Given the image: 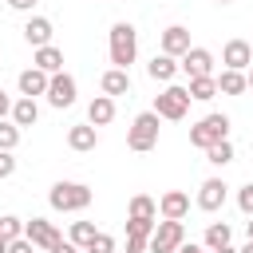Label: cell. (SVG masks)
<instances>
[{"label":"cell","instance_id":"cell-38","mask_svg":"<svg viewBox=\"0 0 253 253\" xmlns=\"http://www.w3.org/2000/svg\"><path fill=\"white\" fill-rule=\"evenodd\" d=\"M47 253H79V245H75V241H59V245H51Z\"/></svg>","mask_w":253,"mask_h":253},{"label":"cell","instance_id":"cell-45","mask_svg":"<svg viewBox=\"0 0 253 253\" xmlns=\"http://www.w3.org/2000/svg\"><path fill=\"white\" fill-rule=\"evenodd\" d=\"M217 4H229V0H217Z\"/></svg>","mask_w":253,"mask_h":253},{"label":"cell","instance_id":"cell-40","mask_svg":"<svg viewBox=\"0 0 253 253\" xmlns=\"http://www.w3.org/2000/svg\"><path fill=\"white\" fill-rule=\"evenodd\" d=\"M210 253H237L233 245H221V249H210Z\"/></svg>","mask_w":253,"mask_h":253},{"label":"cell","instance_id":"cell-23","mask_svg":"<svg viewBox=\"0 0 253 253\" xmlns=\"http://www.w3.org/2000/svg\"><path fill=\"white\" fill-rule=\"evenodd\" d=\"M217 95V79L213 75H198V79H190V99L194 103H210Z\"/></svg>","mask_w":253,"mask_h":253},{"label":"cell","instance_id":"cell-30","mask_svg":"<svg viewBox=\"0 0 253 253\" xmlns=\"http://www.w3.org/2000/svg\"><path fill=\"white\" fill-rule=\"evenodd\" d=\"M154 225H158V221H142V217H126V233H134V237H150V233H154Z\"/></svg>","mask_w":253,"mask_h":253},{"label":"cell","instance_id":"cell-25","mask_svg":"<svg viewBox=\"0 0 253 253\" xmlns=\"http://www.w3.org/2000/svg\"><path fill=\"white\" fill-rule=\"evenodd\" d=\"M229 237H233V229L225 221H210L206 225V249H221V245H229Z\"/></svg>","mask_w":253,"mask_h":253},{"label":"cell","instance_id":"cell-32","mask_svg":"<svg viewBox=\"0 0 253 253\" xmlns=\"http://www.w3.org/2000/svg\"><path fill=\"white\" fill-rule=\"evenodd\" d=\"M237 210H241L245 217H253V182H245V186L237 190Z\"/></svg>","mask_w":253,"mask_h":253},{"label":"cell","instance_id":"cell-18","mask_svg":"<svg viewBox=\"0 0 253 253\" xmlns=\"http://www.w3.org/2000/svg\"><path fill=\"white\" fill-rule=\"evenodd\" d=\"M99 87H103V95H130V71L126 67H111V71H103V79H99Z\"/></svg>","mask_w":253,"mask_h":253},{"label":"cell","instance_id":"cell-7","mask_svg":"<svg viewBox=\"0 0 253 253\" xmlns=\"http://www.w3.org/2000/svg\"><path fill=\"white\" fill-rule=\"evenodd\" d=\"M24 237H28L36 249H51V245L63 241L59 229H55V221H47V217H32V221H24Z\"/></svg>","mask_w":253,"mask_h":253},{"label":"cell","instance_id":"cell-13","mask_svg":"<svg viewBox=\"0 0 253 253\" xmlns=\"http://www.w3.org/2000/svg\"><path fill=\"white\" fill-rule=\"evenodd\" d=\"M20 95H28V99H36V95H47V83H51V75L47 71H40L36 63L28 67V71H20Z\"/></svg>","mask_w":253,"mask_h":253},{"label":"cell","instance_id":"cell-42","mask_svg":"<svg viewBox=\"0 0 253 253\" xmlns=\"http://www.w3.org/2000/svg\"><path fill=\"white\" fill-rule=\"evenodd\" d=\"M237 253H253V241H245V249H237Z\"/></svg>","mask_w":253,"mask_h":253},{"label":"cell","instance_id":"cell-1","mask_svg":"<svg viewBox=\"0 0 253 253\" xmlns=\"http://www.w3.org/2000/svg\"><path fill=\"white\" fill-rule=\"evenodd\" d=\"M91 186H83V182H55L51 186V194H47V202H51V210H59V213H79V210H87L91 206Z\"/></svg>","mask_w":253,"mask_h":253},{"label":"cell","instance_id":"cell-28","mask_svg":"<svg viewBox=\"0 0 253 253\" xmlns=\"http://www.w3.org/2000/svg\"><path fill=\"white\" fill-rule=\"evenodd\" d=\"M16 237H24V221L16 213H4L0 217V241H16Z\"/></svg>","mask_w":253,"mask_h":253},{"label":"cell","instance_id":"cell-2","mask_svg":"<svg viewBox=\"0 0 253 253\" xmlns=\"http://www.w3.org/2000/svg\"><path fill=\"white\" fill-rule=\"evenodd\" d=\"M134 55H138V32H134V24H126V20L111 24V63L115 67H130Z\"/></svg>","mask_w":253,"mask_h":253},{"label":"cell","instance_id":"cell-24","mask_svg":"<svg viewBox=\"0 0 253 253\" xmlns=\"http://www.w3.org/2000/svg\"><path fill=\"white\" fill-rule=\"evenodd\" d=\"M130 217H142V221H158V202L150 194H134L130 198Z\"/></svg>","mask_w":253,"mask_h":253},{"label":"cell","instance_id":"cell-41","mask_svg":"<svg viewBox=\"0 0 253 253\" xmlns=\"http://www.w3.org/2000/svg\"><path fill=\"white\" fill-rule=\"evenodd\" d=\"M245 233H249V241H253V217H249V221H245Z\"/></svg>","mask_w":253,"mask_h":253},{"label":"cell","instance_id":"cell-35","mask_svg":"<svg viewBox=\"0 0 253 253\" xmlns=\"http://www.w3.org/2000/svg\"><path fill=\"white\" fill-rule=\"evenodd\" d=\"M8 253H36V245L28 237H16V241H8Z\"/></svg>","mask_w":253,"mask_h":253},{"label":"cell","instance_id":"cell-36","mask_svg":"<svg viewBox=\"0 0 253 253\" xmlns=\"http://www.w3.org/2000/svg\"><path fill=\"white\" fill-rule=\"evenodd\" d=\"M12 103H16V99H12V95L0 87V119H8V115H12Z\"/></svg>","mask_w":253,"mask_h":253},{"label":"cell","instance_id":"cell-33","mask_svg":"<svg viewBox=\"0 0 253 253\" xmlns=\"http://www.w3.org/2000/svg\"><path fill=\"white\" fill-rule=\"evenodd\" d=\"M16 174V158H12V150H0V178H12Z\"/></svg>","mask_w":253,"mask_h":253},{"label":"cell","instance_id":"cell-4","mask_svg":"<svg viewBox=\"0 0 253 253\" xmlns=\"http://www.w3.org/2000/svg\"><path fill=\"white\" fill-rule=\"evenodd\" d=\"M126 146L138 150V154L158 146V115H154V111L134 115V123H130V130H126Z\"/></svg>","mask_w":253,"mask_h":253},{"label":"cell","instance_id":"cell-26","mask_svg":"<svg viewBox=\"0 0 253 253\" xmlns=\"http://www.w3.org/2000/svg\"><path fill=\"white\" fill-rule=\"evenodd\" d=\"M206 162H213V166H225V162H233V142H229V138L213 142V146L206 150Z\"/></svg>","mask_w":253,"mask_h":253},{"label":"cell","instance_id":"cell-20","mask_svg":"<svg viewBox=\"0 0 253 253\" xmlns=\"http://www.w3.org/2000/svg\"><path fill=\"white\" fill-rule=\"evenodd\" d=\"M32 63H36L40 71H47V75H55V71H63V51H59L55 43H47V47H36V55H32Z\"/></svg>","mask_w":253,"mask_h":253},{"label":"cell","instance_id":"cell-17","mask_svg":"<svg viewBox=\"0 0 253 253\" xmlns=\"http://www.w3.org/2000/svg\"><path fill=\"white\" fill-rule=\"evenodd\" d=\"M67 146L79 150V154L95 150V146H99V130H95V123H79V126H71V130H67Z\"/></svg>","mask_w":253,"mask_h":253},{"label":"cell","instance_id":"cell-11","mask_svg":"<svg viewBox=\"0 0 253 253\" xmlns=\"http://www.w3.org/2000/svg\"><path fill=\"white\" fill-rule=\"evenodd\" d=\"M182 71H186L190 79L213 75V51H210V47H190V51L182 55Z\"/></svg>","mask_w":253,"mask_h":253},{"label":"cell","instance_id":"cell-16","mask_svg":"<svg viewBox=\"0 0 253 253\" xmlns=\"http://www.w3.org/2000/svg\"><path fill=\"white\" fill-rule=\"evenodd\" d=\"M178 71H182V63H178L174 55H166V51H158V55H154V59L146 63V75H150L154 83H170V79H174Z\"/></svg>","mask_w":253,"mask_h":253},{"label":"cell","instance_id":"cell-31","mask_svg":"<svg viewBox=\"0 0 253 253\" xmlns=\"http://www.w3.org/2000/svg\"><path fill=\"white\" fill-rule=\"evenodd\" d=\"M83 253H115V237H111V233H95V241H91Z\"/></svg>","mask_w":253,"mask_h":253},{"label":"cell","instance_id":"cell-37","mask_svg":"<svg viewBox=\"0 0 253 253\" xmlns=\"http://www.w3.org/2000/svg\"><path fill=\"white\" fill-rule=\"evenodd\" d=\"M40 0H8V8H16V12H32Z\"/></svg>","mask_w":253,"mask_h":253},{"label":"cell","instance_id":"cell-29","mask_svg":"<svg viewBox=\"0 0 253 253\" xmlns=\"http://www.w3.org/2000/svg\"><path fill=\"white\" fill-rule=\"evenodd\" d=\"M16 146H20V126L0 119V150H16Z\"/></svg>","mask_w":253,"mask_h":253},{"label":"cell","instance_id":"cell-8","mask_svg":"<svg viewBox=\"0 0 253 253\" xmlns=\"http://www.w3.org/2000/svg\"><path fill=\"white\" fill-rule=\"evenodd\" d=\"M221 63L233 67V71H249L253 67V43L249 40H229L221 47Z\"/></svg>","mask_w":253,"mask_h":253},{"label":"cell","instance_id":"cell-44","mask_svg":"<svg viewBox=\"0 0 253 253\" xmlns=\"http://www.w3.org/2000/svg\"><path fill=\"white\" fill-rule=\"evenodd\" d=\"M0 253H8V241H0Z\"/></svg>","mask_w":253,"mask_h":253},{"label":"cell","instance_id":"cell-34","mask_svg":"<svg viewBox=\"0 0 253 253\" xmlns=\"http://www.w3.org/2000/svg\"><path fill=\"white\" fill-rule=\"evenodd\" d=\"M142 249H150V237H134V233H126V253H142Z\"/></svg>","mask_w":253,"mask_h":253},{"label":"cell","instance_id":"cell-3","mask_svg":"<svg viewBox=\"0 0 253 253\" xmlns=\"http://www.w3.org/2000/svg\"><path fill=\"white\" fill-rule=\"evenodd\" d=\"M190 87H178V83H170L162 95H154V115L158 119H170V123H178V119H186V111H190Z\"/></svg>","mask_w":253,"mask_h":253},{"label":"cell","instance_id":"cell-10","mask_svg":"<svg viewBox=\"0 0 253 253\" xmlns=\"http://www.w3.org/2000/svg\"><path fill=\"white\" fill-rule=\"evenodd\" d=\"M225 182L221 178H206L202 186H198V210H206V213H217L221 206H225Z\"/></svg>","mask_w":253,"mask_h":253},{"label":"cell","instance_id":"cell-9","mask_svg":"<svg viewBox=\"0 0 253 253\" xmlns=\"http://www.w3.org/2000/svg\"><path fill=\"white\" fill-rule=\"evenodd\" d=\"M47 103L59 107V111L75 103V79H71L67 71H55V75H51V83H47Z\"/></svg>","mask_w":253,"mask_h":253},{"label":"cell","instance_id":"cell-6","mask_svg":"<svg viewBox=\"0 0 253 253\" xmlns=\"http://www.w3.org/2000/svg\"><path fill=\"white\" fill-rule=\"evenodd\" d=\"M182 241H186V225L162 217V221L154 225V233H150V253H178Z\"/></svg>","mask_w":253,"mask_h":253},{"label":"cell","instance_id":"cell-19","mask_svg":"<svg viewBox=\"0 0 253 253\" xmlns=\"http://www.w3.org/2000/svg\"><path fill=\"white\" fill-rule=\"evenodd\" d=\"M111 119H115V99H111V95H95V99L87 103V123L107 126Z\"/></svg>","mask_w":253,"mask_h":253},{"label":"cell","instance_id":"cell-15","mask_svg":"<svg viewBox=\"0 0 253 253\" xmlns=\"http://www.w3.org/2000/svg\"><path fill=\"white\" fill-rule=\"evenodd\" d=\"M162 51L174 55V59H182V55L190 51V32H186L182 24H170V28L162 32Z\"/></svg>","mask_w":253,"mask_h":253},{"label":"cell","instance_id":"cell-21","mask_svg":"<svg viewBox=\"0 0 253 253\" xmlns=\"http://www.w3.org/2000/svg\"><path fill=\"white\" fill-rule=\"evenodd\" d=\"M217 79V95H241V91H249V79H245V71H233V67H225L221 75H213Z\"/></svg>","mask_w":253,"mask_h":253},{"label":"cell","instance_id":"cell-22","mask_svg":"<svg viewBox=\"0 0 253 253\" xmlns=\"http://www.w3.org/2000/svg\"><path fill=\"white\" fill-rule=\"evenodd\" d=\"M36 119H40V107H36V99L20 95V99L12 103V123L24 130V126H36Z\"/></svg>","mask_w":253,"mask_h":253},{"label":"cell","instance_id":"cell-39","mask_svg":"<svg viewBox=\"0 0 253 253\" xmlns=\"http://www.w3.org/2000/svg\"><path fill=\"white\" fill-rule=\"evenodd\" d=\"M178 253H210V249H206V245H194V241H182Z\"/></svg>","mask_w":253,"mask_h":253},{"label":"cell","instance_id":"cell-27","mask_svg":"<svg viewBox=\"0 0 253 253\" xmlns=\"http://www.w3.org/2000/svg\"><path fill=\"white\" fill-rule=\"evenodd\" d=\"M95 233H99V229H95L91 221H71V241H75L79 249H87V245L95 241Z\"/></svg>","mask_w":253,"mask_h":253},{"label":"cell","instance_id":"cell-5","mask_svg":"<svg viewBox=\"0 0 253 253\" xmlns=\"http://www.w3.org/2000/svg\"><path fill=\"white\" fill-rule=\"evenodd\" d=\"M221 138H229V115H206L198 126H190V142L198 150H210Z\"/></svg>","mask_w":253,"mask_h":253},{"label":"cell","instance_id":"cell-43","mask_svg":"<svg viewBox=\"0 0 253 253\" xmlns=\"http://www.w3.org/2000/svg\"><path fill=\"white\" fill-rule=\"evenodd\" d=\"M245 79H249V87H253V67H249V71H245Z\"/></svg>","mask_w":253,"mask_h":253},{"label":"cell","instance_id":"cell-14","mask_svg":"<svg viewBox=\"0 0 253 253\" xmlns=\"http://www.w3.org/2000/svg\"><path fill=\"white\" fill-rule=\"evenodd\" d=\"M51 36H55V28H51V20H47V16H32V20L24 24V40H28L32 47H47V43H51Z\"/></svg>","mask_w":253,"mask_h":253},{"label":"cell","instance_id":"cell-12","mask_svg":"<svg viewBox=\"0 0 253 253\" xmlns=\"http://www.w3.org/2000/svg\"><path fill=\"white\" fill-rule=\"evenodd\" d=\"M158 213L170 217V221H182V217L190 213V194H182V190H166V194L158 198Z\"/></svg>","mask_w":253,"mask_h":253}]
</instances>
